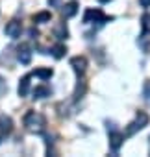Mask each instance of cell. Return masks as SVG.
Wrapping results in <instances>:
<instances>
[{
    "label": "cell",
    "mask_w": 150,
    "mask_h": 157,
    "mask_svg": "<svg viewBox=\"0 0 150 157\" xmlns=\"http://www.w3.org/2000/svg\"><path fill=\"white\" fill-rule=\"evenodd\" d=\"M24 128L30 131V133H43L45 131V126H46V120L41 113L37 111H28L24 115Z\"/></svg>",
    "instance_id": "1"
},
{
    "label": "cell",
    "mask_w": 150,
    "mask_h": 157,
    "mask_svg": "<svg viewBox=\"0 0 150 157\" xmlns=\"http://www.w3.org/2000/svg\"><path fill=\"white\" fill-rule=\"evenodd\" d=\"M148 120H150L148 115H146L144 111H139L137 117H135V120L126 126V137H132V135H135L139 129H143L144 126H148Z\"/></svg>",
    "instance_id": "2"
},
{
    "label": "cell",
    "mask_w": 150,
    "mask_h": 157,
    "mask_svg": "<svg viewBox=\"0 0 150 157\" xmlns=\"http://www.w3.org/2000/svg\"><path fill=\"white\" fill-rule=\"evenodd\" d=\"M106 21H111V17H106L100 10H85V15H84V22L85 24H91V22H106Z\"/></svg>",
    "instance_id": "3"
},
{
    "label": "cell",
    "mask_w": 150,
    "mask_h": 157,
    "mask_svg": "<svg viewBox=\"0 0 150 157\" xmlns=\"http://www.w3.org/2000/svg\"><path fill=\"white\" fill-rule=\"evenodd\" d=\"M70 67L74 68V72H76L78 76H82L85 70H87V59L84 56H74L70 59Z\"/></svg>",
    "instance_id": "4"
},
{
    "label": "cell",
    "mask_w": 150,
    "mask_h": 157,
    "mask_svg": "<svg viewBox=\"0 0 150 157\" xmlns=\"http://www.w3.org/2000/svg\"><path fill=\"white\" fill-rule=\"evenodd\" d=\"M4 32H6V35H8V37L17 39V37L21 35V32H22V24H21L19 21H10V22L6 24Z\"/></svg>",
    "instance_id": "5"
},
{
    "label": "cell",
    "mask_w": 150,
    "mask_h": 157,
    "mask_svg": "<svg viewBox=\"0 0 150 157\" xmlns=\"http://www.w3.org/2000/svg\"><path fill=\"white\" fill-rule=\"evenodd\" d=\"M17 59L22 65H28L32 61V48H30V44H21L17 48Z\"/></svg>",
    "instance_id": "6"
},
{
    "label": "cell",
    "mask_w": 150,
    "mask_h": 157,
    "mask_svg": "<svg viewBox=\"0 0 150 157\" xmlns=\"http://www.w3.org/2000/svg\"><path fill=\"white\" fill-rule=\"evenodd\" d=\"M122 142H124V135L120 131H117V129L109 131V148L113 151H119V148L122 146Z\"/></svg>",
    "instance_id": "7"
},
{
    "label": "cell",
    "mask_w": 150,
    "mask_h": 157,
    "mask_svg": "<svg viewBox=\"0 0 150 157\" xmlns=\"http://www.w3.org/2000/svg\"><path fill=\"white\" fill-rule=\"evenodd\" d=\"M11 131H13V120H11L10 117L2 115V117H0V135L6 137V135H10Z\"/></svg>",
    "instance_id": "8"
},
{
    "label": "cell",
    "mask_w": 150,
    "mask_h": 157,
    "mask_svg": "<svg viewBox=\"0 0 150 157\" xmlns=\"http://www.w3.org/2000/svg\"><path fill=\"white\" fill-rule=\"evenodd\" d=\"M76 13H78V2H74V0H72V2H67L61 8V15L65 19H70V17H74Z\"/></svg>",
    "instance_id": "9"
},
{
    "label": "cell",
    "mask_w": 150,
    "mask_h": 157,
    "mask_svg": "<svg viewBox=\"0 0 150 157\" xmlns=\"http://www.w3.org/2000/svg\"><path fill=\"white\" fill-rule=\"evenodd\" d=\"M137 46L143 50V52H148L150 50V33L148 32H143L137 39Z\"/></svg>",
    "instance_id": "10"
},
{
    "label": "cell",
    "mask_w": 150,
    "mask_h": 157,
    "mask_svg": "<svg viewBox=\"0 0 150 157\" xmlns=\"http://www.w3.org/2000/svg\"><path fill=\"white\" fill-rule=\"evenodd\" d=\"M30 78L32 76L28 74L19 82V96H28V93H30Z\"/></svg>",
    "instance_id": "11"
},
{
    "label": "cell",
    "mask_w": 150,
    "mask_h": 157,
    "mask_svg": "<svg viewBox=\"0 0 150 157\" xmlns=\"http://www.w3.org/2000/svg\"><path fill=\"white\" fill-rule=\"evenodd\" d=\"M50 94H52V89L46 87V85H39V87L34 89V98H37V100L46 98V96H50Z\"/></svg>",
    "instance_id": "12"
},
{
    "label": "cell",
    "mask_w": 150,
    "mask_h": 157,
    "mask_svg": "<svg viewBox=\"0 0 150 157\" xmlns=\"http://www.w3.org/2000/svg\"><path fill=\"white\" fill-rule=\"evenodd\" d=\"M50 19H52L50 11H39L37 15H34V22H37V24H45V22H50Z\"/></svg>",
    "instance_id": "13"
},
{
    "label": "cell",
    "mask_w": 150,
    "mask_h": 157,
    "mask_svg": "<svg viewBox=\"0 0 150 157\" xmlns=\"http://www.w3.org/2000/svg\"><path fill=\"white\" fill-rule=\"evenodd\" d=\"M54 35H56L57 39H67V37H69V30H67L65 22H61V24H57V26L54 28Z\"/></svg>",
    "instance_id": "14"
},
{
    "label": "cell",
    "mask_w": 150,
    "mask_h": 157,
    "mask_svg": "<svg viewBox=\"0 0 150 157\" xmlns=\"http://www.w3.org/2000/svg\"><path fill=\"white\" fill-rule=\"evenodd\" d=\"M52 74H54L52 68H39V70H35V76L41 78V80H50Z\"/></svg>",
    "instance_id": "15"
},
{
    "label": "cell",
    "mask_w": 150,
    "mask_h": 157,
    "mask_svg": "<svg viewBox=\"0 0 150 157\" xmlns=\"http://www.w3.org/2000/svg\"><path fill=\"white\" fill-rule=\"evenodd\" d=\"M65 52H67L65 44H56V46L52 48V56H54L56 59H61V57L65 56Z\"/></svg>",
    "instance_id": "16"
},
{
    "label": "cell",
    "mask_w": 150,
    "mask_h": 157,
    "mask_svg": "<svg viewBox=\"0 0 150 157\" xmlns=\"http://www.w3.org/2000/svg\"><path fill=\"white\" fill-rule=\"evenodd\" d=\"M141 28H143V32L150 33V13H144L141 17Z\"/></svg>",
    "instance_id": "17"
},
{
    "label": "cell",
    "mask_w": 150,
    "mask_h": 157,
    "mask_svg": "<svg viewBox=\"0 0 150 157\" xmlns=\"http://www.w3.org/2000/svg\"><path fill=\"white\" fill-rule=\"evenodd\" d=\"M143 100L146 104H150V80H146L143 85Z\"/></svg>",
    "instance_id": "18"
},
{
    "label": "cell",
    "mask_w": 150,
    "mask_h": 157,
    "mask_svg": "<svg viewBox=\"0 0 150 157\" xmlns=\"http://www.w3.org/2000/svg\"><path fill=\"white\" fill-rule=\"evenodd\" d=\"M6 93H8V83L4 78H0V96H4Z\"/></svg>",
    "instance_id": "19"
},
{
    "label": "cell",
    "mask_w": 150,
    "mask_h": 157,
    "mask_svg": "<svg viewBox=\"0 0 150 157\" xmlns=\"http://www.w3.org/2000/svg\"><path fill=\"white\" fill-rule=\"evenodd\" d=\"M48 6L50 8H59L61 6V0H48Z\"/></svg>",
    "instance_id": "20"
},
{
    "label": "cell",
    "mask_w": 150,
    "mask_h": 157,
    "mask_svg": "<svg viewBox=\"0 0 150 157\" xmlns=\"http://www.w3.org/2000/svg\"><path fill=\"white\" fill-rule=\"evenodd\" d=\"M139 4H141L143 8H150V0H139Z\"/></svg>",
    "instance_id": "21"
},
{
    "label": "cell",
    "mask_w": 150,
    "mask_h": 157,
    "mask_svg": "<svg viewBox=\"0 0 150 157\" xmlns=\"http://www.w3.org/2000/svg\"><path fill=\"white\" fill-rule=\"evenodd\" d=\"M100 4H108V2H111V0H98Z\"/></svg>",
    "instance_id": "22"
}]
</instances>
